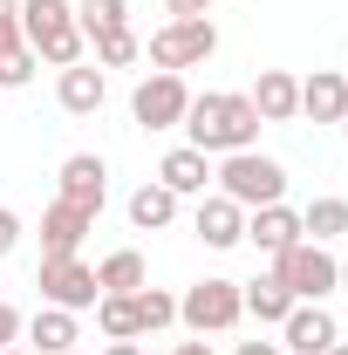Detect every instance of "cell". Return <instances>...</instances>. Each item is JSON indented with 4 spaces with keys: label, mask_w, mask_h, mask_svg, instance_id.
Returning <instances> with one entry per match:
<instances>
[{
    "label": "cell",
    "mask_w": 348,
    "mask_h": 355,
    "mask_svg": "<svg viewBox=\"0 0 348 355\" xmlns=\"http://www.w3.org/2000/svg\"><path fill=\"white\" fill-rule=\"evenodd\" d=\"M21 335H28L35 355H69L76 342H82V321H76L69 308H35V321H28Z\"/></svg>",
    "instance_id": "18"
},
{
    "label": "cell",
    "mask_w": 348,
    "mask_h": 355,
    "mask_svg": "<svg viewBox=\"0 0 348 355\" xmlns=\"http://www.w3.org/2000/svg\"><path fill=\"white\" fill-rule=\"evenodd\" d=\"M157 184L177 191V198H205L212 191V157L191 150V144H177V150H164V164H157Z\"/></svg>",
    "instance_id": "16"
},
{
    "label": "cell",
    "mask_w": 348,
    "mask_h": 355,
    "mask_svg": "<svg viewBox=\"0 0 348 355\" xmlns=\"http://www.w3.org/2000/svg\"><path fill=\"white\" fill-rule=\"evenodd\" d=\"M171 355H218V349L205 342V335H191V342H171Z\"/></svg>",
    "instance_id": "33"
},
{
    "label": "cell",
    "mask_w": 348,
    "mask_h": 355,
    "mask_svg": "<svg viewBox=\"0 0 348 355\" xmlns=\"http://www.w3.org/2000/svg\"><path fill=\"white\" fill-rule=\"evenodd\" d=\"M335 294H348V260H342V287H335Z\"/></svg>",
    "instance_id": "35"
},
{
    "label": "cell",
    "mask_w": 348,
    "mask_h": 355,
    "mask_svg": "<svg viewBox=\"0 0 348 355\" xmlns=\"http://www.w3.org/2000/svg\"><path fill=\"white\" fill-rule=\"evenodd\" d=\"M328 355H348V342H335V349H328Z\"/></svg>",
    "instance_id": "36"
},
{
    "label": "cell",
    "mask_w": 348,
    "mask_h": 355,
    "mask_svg": "<svg viewBox=\"0 0 348 355\" xmlns=\"http://www.w3.org/2000/svg\"><path fill=\"white\" fill-rule=\"evenodd\" d=\"M342 342V321L328 314V301H294V314L280 321V349L287 355H328Z\"/></svg>",
    "instance_id": "9"
},
{
    "label": "cell",
    "mask_w": 348,
    "mask_h": 355,
    "mask_svg": "<svg viewBox=\"0 0 348 355\" xmlns=\"http://www.w3.org/2000/svg\"><path fill=\"white\" fill-rule=\"evenodd\" d=\"M232 355H287V349H280V342H266V335H253V342H239Z\"/></svg>",
    "instance_id": "32"
},
{
    "label": "cell",
    "mask_w": 348,
    "mask_h": 355,
    "mask_svg": "<svg viewBox=\"0 0 348 355\" xmlns=\"http://www.w3.org/2000/svg\"><path fill=\"white\" fill-rule=\"evenodd\" d=\"M21 35V0H0V42Z\"/></svg>",
    "instance_id": "31"
},
{
    "label": "cell",
    "mask_w": 348,
    "mask_h": 355,
    "mask_svg": "<svg viewBox=\"0 0 348 355\" xmlns=\"http://www.w3.org/2000/svg\"><path fill=\"white\" fill-rule=\"evenodd\" d=\"M191 232H198L212 253H232V246L246 239V212H239L225 191H205V198H198V212H191Z\"/></svg>",
    "instance_id": "13"
},
{
    "label": "cell",
    "mask_w": 348,
    "mask_h": 355,
    "mask_svg": "<svg viewBox=\"0 0 348 355\" xmlns=\"http://www.w3.org/2000/svg\"><path fill=\"white\" fill-rule=\"evenodd\" d=\"M137 335H164V328H177V294H164V287H137Z\"/></svg>",
    "instance_id": "23"
},
{
    "label": "cell",
    "mask_w": 348,
    "mask_h": 355,
    "mask_svg": "<svg viewBox=\"0 0 348 355\" xmlns=\"http://www.w3.org/2000/svg\"><path fill=\"white\" fill-rule=\"evenodd\" d=\"M21 42L48 69H76L89 55L82 28H76V0H21Z\"/></svg>",
    "instance_id": "2"
},
{
    "label": "cell",
    "mask_w": 348,
    "mask_h": 355,
    "mask_svg": "<svg viewBox=\"0 0 348 355\" xmlns=\"http://www.w3.org/2000/svg\"><path fill=\"white\" fill-rule=\"evenodd\" d=\"M14 246H21V212H14V205H0V260H7Z\"/></svg>",
    "instance_id": "28"
},
{
    "label": "cell",
    "mask_w": 348,
    "mask_h": 355,
    "mask_svg": "<svg viewBox=\"0 0 348 355\" xmlns=\"http://www.w3.org/2000/svg\"><path fill=\"white\" fill-rule=\"evenodd\" d=\"M96 328H103V342H137V301L130 294H96Z\"/></svg>",
    "instance_id": "25"
},
{
    "label": "cell",
    "mask_w": 348,
    "mask_h": 355,
    "mask_svg": "<svg viewBox=\"0 0 348 355\" xmlns=\"http://www.w3.org/2000/svg\"><path fill=\"white\" fill-rule=\"evenodd\" d=\"M212 191H225L239 212L280 205V198H287V164H280V157H266V150H232V157H212Z\"/></svg>",
    "instance_id": "3"
},
{
    "label": "cell",
    "mask_w": 348,
    "mask_h": 355,
    "mask_svg": "<svg viewBox=\"0 0 348 355\" xmlns=\"http://www.w3.org/2000/svg\"><path fill=\"white\" fill-rule=\"evenodd\" d=\"M143 280H150V273H143V253H137V246H116V253L96 260V287H103V294H137Z\"/></svg>",
    "instance_id": "21"
},
{
    "label": "cell",
    "mask_w": 348,
    "mask_h": 355,
    "mask_svg": "<svg viewBox=\"0 0 348 355\" xmlns=\"http://www.w3.org/2000/svg\"><path fill=\"white\" fill-rule=\"evenodd\" d=\"M239 301H246V321H260V328H280V321L294 314V294L280 287V273H260V280H246V287H239Z\"/></svg>",
    "instance_id": "19"
},
{
    "label": "cell",
    "mask_w": 348,
    "mask_h": 355,
    "mask_svg": "<svg viewBox=\"0 0 348 355\" xmlns=\"http://www.w3.org/2000/svg\"><path fill=\"white\" fill-rule=\"evenodd\" d=\"M342 76H348V69H342Z\"/></svg>",
    "instance_id": "41"
},
{
    "label": "cell",
    "mask_w": 348,
    "mask_h": 355,
    "mask_svg": "<svg viewBox=\"0 0 348 355\" xmlns=\"http://www.w3.org/2000/svg\"><path fill=\"white\" fill-rule=\"evenodd\" d=\"M0 355H7V349H0Z\"/></svg>",
    "instance_id": "40"
},
{
    "label": "cell",
    "mask_w": 348,
    "mask_h": 355,
    "mask_svg": "<svg viewBox=\"0 0 348 355\" xmlns=\"http://www.w3.org/2000/svg\"><path fill=\"white\" fill-rule=\"evenodd\" d=\"M177 130H184L191 150H205V157L260 150V110H253L239 89H205V96H191V110H184Z\"/></svg>",
    "instance_id": "1"
},
{
    "label": "cell",
    "mask_w": 348,
    "mask_h": 355,
    "mask_svg": "<svg viewBox=\"0 0 348 355\" xmlns=\"http://www.w3.org/2000/svg\"><path fill=\"white\" fill-rule=\"evenodd\" d=\"M218 0H164V21H191V14H212Z\"/></svg>",
    "instance_id": "30"
},
{
    "label": "cell",
    "mask_w": 348,
    "mask_h": 355,
    "mask_svg": "<svg viewBox=\"0 0 348 355\" xmlns=\"http://www.w3.org/2000/svg\"><path fill=\"white\" fill-rule=\"evenodd\" d=\"M348 232V198H314L301 212V239H314V246H335Z\"/></svg>",
    "instance_id": "22"
},
{
    "label": "cell",
    "mask_w": 348,
    "mask_h": 355,
    "mask_svg": "<svg viewBox=\"0 0 348 355\" xmlns=\"http://www.w3.org/2000/svg\"><path fill=\"white\" fill-rule=\"evenodd\" d=\"M55 178H62V198H69V205H82L89 219L110 205V164H103L96 150H76V157H62V171H55Z\"/></svg>",
    "instance_id": "10"
},
{
    "label": "cell",
    "mask_w": 348,
    "mask_h": 355,
    "mask_svg": "<svg viewBox=\"0 0 348 355\" xmlns=\"http://www.w3.org/2000/svg\"><path fill=\"white\" fill-rule=\"evenodd\" d=\"M55 103H62L69 116H96V110L110 103V76H103L96 62H76V69L55 76Z\"/></svg>",
    "instance_id": "14"
},
{
    "label": "cell",
    "mask_w": 348,
    "mask_h": 355,
    "mask_svg": "<svg viewBox=\"0 0 348 355\" xmlns=\"http://www.w3.org/2000/svg\"><path fill=\"white\" fill-rule=\"evenodd\" d=\"M246 103L260 110V123H301V76L294 69H260Z\"/></svg>",
    "instance_id": "11"
},
{
    "label": "cell",
    "mask_w": 348,
    "mask_h": 355,
    "mask_svg": "<svg viewBox=\"0 0 348 355\" xmlns=\"http://www.w3.org/2000/svg\"><path fill=\"white\" fill-rule=\"evenodd\" d=\"M246 246L266 253V260H280L287 246H301V212L280 198V205H260V212H246Z\"/></svg>",
    "instance_id": "12"
},
{
    "label": "cell",
    "mask_w": 348,
    "mask_h": 355,
    "mask_svg": "<svg viewBox=\"0 0 348 355\" xmlns=\"http://www.w3.org/2000/svg\"><path fill=\"white\" fill-rule=\"evenodd\" d=\"M239 321H246L239 280H218V273H205V280H191V287L177 294V328H184V335H232Z\"/></svg>",
    "instance_id": "4"
},
{
    "label": "cell",
    "mask_w": 348,
    "mask_h": 355,
    "mask_svg": "<svg viewBox=\"0 0 348 355\" xmlns=\"http://www.w3.org/2000/svg\"><path fill=\"white\" fill-rule=\"evenodd\" d=\"M69 355H82V349H69Z\"/></svg>",
    "instance_id": "39"
},
{
    "label": "cell",
    "mask_w": 348,
    "mask_h": 355,
    "mask_svg": "<svg viewBox=\"0 0 348 355\" xmlns=\"http://www.w3.org/2000/svg\"><path fill=\"white\" fill-rule=\"evenodd\" d=\"M21 328H28L21 308H7V301H0V349H14V342H21Z\"/></svg>",
    "instance_id": "29"
},
{
    "label": "cell",
    "mask_w": 348,
    "mask_h": 355,
    "mask_svg": "<svg viewBox=\"0 0 348 355\" xmlns=\"http://www.w3.org/2000/svg\"><path fill=\"white\" fill-rule=\"evenodd\" d=\"M273 273H280V287H287L294 301H328V294L342 287V260H335L328 246H314V239L287 246V253L273 260Z\"/></svg>",
    "instance_id": "6"
},
{
    "label": "cell",
    "mask_w": 348,
    "mask_h": 355,
    "mask_svg": "<svg viewBox=\"0 0 348 355\" xmlns=\"http://www.w3.org/2000/svg\"><path fill=\"white\" fill-rule=\"evenodd\" d=\"M184 110H191V83L171 76V69H150V76L130 89V116H137V130H150V137H157V130H177Z\"/></svg>",
    "instance_id": "7"
},
{
    "label": "cell",
    "mask_w": 348,
    "mask_h": 355,
    "mask_svg": "<svg viewBox=\"0 0 348 355\" xmlns=\"http://www.w3.org/2000/svg\"><path fill=\"white\" fill-rule=\"evenodd\" d=\"M35 69H42V62H35V48L21 42V35L0 42V89H28V83H35Z\"/></svg>",
    "instance_id": "27"
},
{
    "label": "cell",
    "mask_w": 348,
    "mask_h": 355,
    "mask_svg": "<svg viewBox=\"0 0 348 355\" xmlns=\"http://www.w3.org/2000/svg\"><path fill=\"white\" fill-rule=\"evenodd\" d=\"M103 355H143V342H103Z\"/></svg>",
    "instance_id": "34"
},
{
    "label": "cell",
    "mask_w": 348,
    "mask_h": 355,
    "mask_svg": "<svg viewBox=\"0 0 348 355\" xmlns=\"http://www.w3.org/2000/svg\"><path fill=\"white\" fill-rule=\"evenodd\" d=\"M89 212L82 205H69V198H55L42 212V260H55V253H82V239H89Z\"/></svg>",
    "instance_id": "17"
},
{
    "label": "cell",
    "mask_w": 348,
    "mask_h": 355,
    "mask_svg": "<svg viewBox=\"0 0 348 355\" xmlns=\"http://www.w3.org/2000/svg\"><path fill=\"white\" fill-rule=\"evenodd\" d=\"M342 144H348V116H342Z\"/></svg>",
    "instance_id": "38"
},
{
    "label": "cell",
    "mask_w": 348,
    "mask_h": 355,
    "mask_svg": "<svg viewBox=\"0 0 348 355\" xmlns=\"http://www.w3.org/2000/svg\"><path fill=\"white\" fill-rule=\"evenodd\" d=\"M143 55H150V69H171V76H184V69H205V62L218 55V28H212V14L164 21V28L143 42Z\"/></svg>",
    "instance_id": "5"
},
{
    "label": "cell",
    "mask_w": 348,
    "mask_h": 355,
    "mask_svg": "<svg viewBox=\"0 0 348 355\" xmlns=\"http://www.w3.org/2000/svg\"><path fill=\"white\" fill-rule=\"evenodd\" d=\"M7 355H35V349H7Z\"/></svg>",
    "instance_id": "37"
},
{
    "label": "cell",
    "mask_w": 348,
    "mask_h": 355,
    "mask_svg": "<svg viewBox=\"0 0 348 355\" xmlns=\"http://www.w3.org/2000/svg\"><path fill=\"white\" fill-rule=\"evenodd\" d=\"M301 116H307V123H342V116H348V76H342V69H314V76H301Z\"/></svg>",
    "instance_id": "15"
},
{
    "label": "cell",
    "mask_w": 348,
    "mask_h": 355,
    "mask_svg": "<svg viewBox=\"0 0 348 355\" xmlns=\"http://www.w3.org/2000/svg\"><path fill=\"white\" fill-rule=\"evenodd\" d=\"M177 205H184V198H177V191H164V184L150 178V184H137V191H130V205H123V212H130L137 232H164V225L177 219Z\"/></svg>",
    "instance_id": "20"
},
{
    "label": "cell",
    "mask_w": 348,
    "mask_h": 355,
    "mask_svg": "<svg viewBox=\"0 0 348 355\" xmlns=\"http://www.w3.org/2000/svg\"><path fill=\"white\" fill-rule=\"evenodd\" d=\"M76 28H82V42L103 28H130V0H76Z\"/></svg>",
    "instance_id": "26"
},
{
    "label": "cell",
    "mask_w": 348,
    "mask_h": 355,
    "mask_svg": "<svg viewBox=\"0 0 348 355\" xmlns=\"http://www.w3.org/2000/svg\"><path fill=\"white\" fill-rule=\"evenodd\" d=\"M89 55H96V69H130L143 62V42H137V28H103V35H89Z\"/></svg>",
    "instance_id": "24"
},
{
    "label": "cell",
    "mask_w": 348,
    "mask_h": 355,
    "mask_svg": "<svg viewBox=\"0 0 348 355\" xmlns=\"http://www.w3.org/2000/svg\"><path fill=\"white\" fill-rule=\"evenodd\" d=\"M35 287H42V308H69V314H89L96 308V266L82 253H55V260L35 266Z\"/></svg>",
    "instance_id": "8"
}]
</instances>
